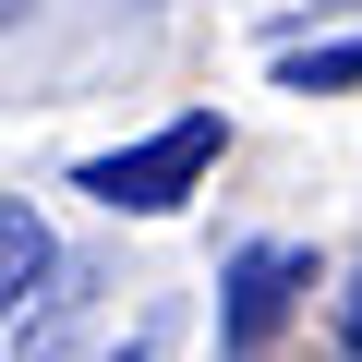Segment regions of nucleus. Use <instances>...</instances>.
<instances>
[{"label": "nucleus", "instance_id": "1", "mask_svg": "<svg viewBox=\"0 0 362 362\" xmlns=\"http://www.w3.org/2000/svg\"><path fill=\"white\" fill-rule=\"evenodd\" d=\"M218 145H230L218 109H181L169 133H145V145H121V157H85V194L121 206V218H157V206H181V194L218 169Z\"/></svg>", "mask_w": 362, "mask_h": 362}, {"label": "nucleus", "instance_id": "2", "mask_svg": "<svg viewBox=\"0 0 362 362\" xmlns=\"http://www.w3.org/2000/svg\"><path fill=\"white\" fill-rule=\"evenodd\" d=\"M314 290V254H290V242H254V254H230V314H218V350L230 362H254L278 326H290V302Z\"/></svg>", "mask_w": 362, "mask_h": 362}, {"label": "nucleus", "instance_id": "3", "mask_svg": "<svg viewBox=\"0 0 362 362\" xmlns=\"http://www.w3.org/2000/svg\"><path fill=\"white\" fill-rule=\"evenodd\" d=\"M37 278H49V230H37L25 194H0V326L37 302Z\"/></svg>", "mask_w": 362, "mask_h": 362}, {"label": "nucleus", "instance_id": "4", "mask_svg": "<svg viewBox=\"0 0 362 362\" xmlns=\"http://www.w3.org/2000/svg\"><path fill=\"white\" fill-rule=\"evenodd\" d=\"M278 85H302V97L362 85V37H338V49H278Z\"/></svg>", "mask_w": 362, "mask_h": 362}, {"label": "nucleus", "instance_id": "5", "mask_svg": "<svg viewBox=\"0 0 362 362\" xmlns=\"http://www.w3.org/2000/svg\"><path fill=\"white\" fill-rule=\"evenodd\" d=\"M338 338L362 350V266H350V290H338Z\"/></svg>", "mask_w": 362, "mask_h": 362}, {"label": "nucleus", "instance_id": "6", "mask_svg": "<svg viewBox=\"0 0 362 362\" xmlns=\"http://www.w3.org/2000/svg\"><path fill=\"white\" fill-rule=\"evenodd\" d=\"M0 25H13V0H0Z\"/></svg>", "mask_w": 362, "mask_h": 362}]
</instances>
